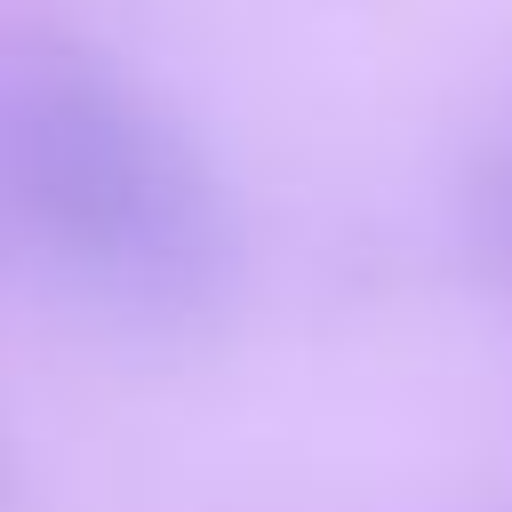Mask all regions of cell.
<instances>
[{
    "label": "cell",
    "mask_w": 512,
    "mask_h": 512,
    "mask_svg": "<svg viewBox=\"0 0 512 512\" xmlns=\"http://www.w3.org/2000/svg\"><path fill=\"white\" fill-rule=\"evenodd\" d=\"M8 472H16V464H8V448H0V504H8V488H16V480H8Z\"/></svg>",
    "instance_id": "cell-3"
},
{
    "label": "cell",
    "mask_w": 512,
    "mask_h": 512,
    "mask_svg": "<svg viewBox=\"0 0 512 512\" xmlns=\"http://www.w3.org/2000/svg\"><path fill=\"white\" fill-rule=\"evenodd\" d=\"M464 248L512 296V136L488 144L472 160V176H464Z\"/></svg>",
    "instance_id": "cell-2"
},
{
    "label": "cell",
    "mask_w": 512,
    "mask_h": 512,
    "mask_svg": "<svg viewBox=\"0 0 512 512\" xmlns=\"http://www.w3.org/2000/svg\"><path fill=\"white\" fill-rule=\"evenodd\" d=\"M0 216L16 248L160 336L208 328L240 272L200 144L56 16H0Z\"/></svg>",
    "instance_id": "cell-1"
},
{
    "label": "cell",
    "mask_w": 512,
    "mask_h": 512,
    "mask_svg": "<svg viewBox=\"0 0 512 512\" xmlns=\"http://www.w3.org/2000/svg\"><path fill=\"white\" fill-rule=\"evenodd\" d=\"M8 256H16V232H8V216H0V264H8Z\"/></svg>",
    "instance_id": "cell-4"
}]
</instances>
